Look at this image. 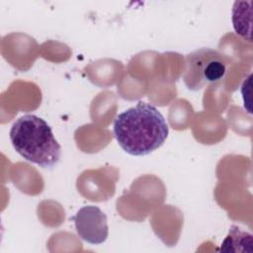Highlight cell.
<instances>
[{
    "label": "cell",
    "mask_w": 253,
    "mask_h": 253,
    "mask_svg": "<svg viewBox=\"0 0 253 253\" xmlns=\"http://www.w3.org/2000/svg\"><path fill=\"white\" fill-rule=\"evenodd\" d=\"M113 129L121 148L133 156L147 155L158 149L169 133L163 115L155 106L142 101L119 114Z\"/></svg>",
    "instance_id": "cell-1"
},
{
    "label": "cell",
    "mask_w": 253,
    "mask_h": 253,
    "mask_svg": "<svg viewBox=\"0 0 253 253\" xmlns=\"http://www.w3.org/2000/svg\"><path fill=\"white\" fill-rule=\"evenodd\" d=\"M9 134L14 149L26 160L42 168H51L58 163L61 146L43 119L24 115L13 124Z\"/></svg>",
    "instance_id": "cell-2"
},
{
    "label": "cell",
    "mask_w": 253,
    "mask_h": 253,
    "mask_svg": "<svg viewBox=\"0 0 253 253\" xmlns=\"http://www.w3.org/2000/svg\"><path fill=\"white\" fill-rule=\"evenodd\" d=\"M227 70L224 56L210 47H201L186 55L183 80L188 89L197 91L223 79Z\"/></svg>",
    "instance_id": "cell-3"
},
{
    "label": "cell",
    "mask_w": 253,
    "mask_h": 253,
    "mask_svg": "<svg viewBox=\"0 0 253 253\" xmlns=\"http://www.w3.org/2000/svg\"><path fill=\"white\" fill-rule=\"evenodd\" d=\"M78 236L90 244H102L109 235L107 215L96 206H84L72 217Z\"/></svg>",
    "instance_id": "cell-4"
},
{
    "label": "cell",
    "mask_w": 253,
    "mask_h": 253,
    "mask_svg": "<svg viewBox=\"0 0 253 253\" xmlns=\"http://www.w3.org/2000/svg\"><path fill=\"white\" fill-rule=\"evenodd\" d=\"M251 1H235L232 7L234 31L248 42H251Z\"/></svg>",
    "instance_id": "cell-5"
},
{
    "label": "cell",
    "mask_w": 253,
    "mask_h": 253,
    "mask_svg": "<svg viewBox=\"0 0 253 253\" xmlns=\"http://www.w3.org/2000/svg\"><path fill=\"white\" fill-rule=\"evenodd\" d=\"M253 236L251 233L242 230L236 225H231L229 232L223 240L220 250L233 252H252Z\"/></svg>",
    "instance_id": "cell-6"
}]
</instances>
